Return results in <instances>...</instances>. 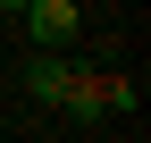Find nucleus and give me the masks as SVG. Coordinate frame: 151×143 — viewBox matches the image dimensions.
I'll use <instances>...</instances> for the list:
<instances>
[{
  "instance_id": "obj_4",
  "label": "nucleus",
  "mask_w": 151,
  "mask_h": 143,
  "mask_svg": "<svg viewBox=\"0 0 151 143\" xmlns=\"http://www.w3.org/2000/svg\"><path fill=\"white\" fill-rule=\"evenodd\" d=\"M0 9H9V17H17V9H25V0H0Z\"/></svg>"
},
{
  "instance_id": "obj_1",
  "label": "nucleus",
  "mask_w": 151,
  "mask_h": 143,
  "mask_svg": "<svg viewBox=\"0 0 151 143\" xmlns=\"http://www.w3.org/2000/svg\"><path fill=\"white\" fill-rule=\"evenodd\" d=\"M17 25H25L34 51H67V42H76V0H25Z\"/></svg>"
},
{
  "instance_id": "obj_3",
  "label": "nucleus",
  "mask_w": 151,
  "mask_h": 143,
  "mask_svg": "<svg viewBox=\"0 0 151 143\" xmlns=\"http://www.w3.org/2000/svg\"><path fill=\"white\" fill-rule=\"evenodd\" d=\"M67 76H76V59H59V51H34V59H25V93H34V101H50V110H59Z\"/></svg>"
},
{
  "instance_id": "obj_2",
  "label": "nucleus",
  "mask_w": 151,
  "mask_h": 143,
  "mask_svg": "<svg viewBox=\"0 0 151 143\" xmlns=\"http://www.w3.org/2000/svg\"><path fill=\"white\" fill-rule=\"evenodd\" d=\"M59 110L76 118V126H101V118H109V76H101V67H76L67 93H59Z\"/></svg>"
}]
</instances>
